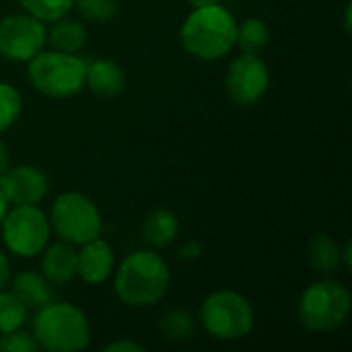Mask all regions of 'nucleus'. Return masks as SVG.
Segmentation results:
<instances>
[{
    "mask_svg": "<svg viewBox=\"0 0 352 352\" xmlns=\"http://www.w3.org/2000/svg\"><path fill=\"white\" fill-rule=\"evenodd\" d=\"M2 241L6 250L19 258L39 256L50 239V219L35 204H19L6 212L2 225Z\"/></svg>",
    "mask_w": 352,
    "mask_h": 352,
    "instance_id": "nucleus-8",
    "label": "nucleus"
},
{
    "mask_svg": "<svg viewBox=\"0 0 352 352\" xmlns=\"http://www.w3.org/2000/svg\"><path fill=\"white\" fill-rule=\"evenodd\" d=\"M113 266H116V256L111 245L97 237L93 241L82 243L76 262V276H80L89 285H101L111 276Z\"/></svg>",
    "mask_w": 352,
    "mask_h": 352,
    "instance_id": "nucleus-12",
    "label": "nucleus"
},
{
    "mask_svg": "<svg viewBox=\"0 0 352 352\" xmlns=\"http://www.w3.org/2000/svg\"><path fill=\"white\" fill-rule=\"evenodd\" d=\"M8 278H10V262H8L6 254L0 252V291L6 287Z\"/></svg>",
    "mask_w": 352,
    "mask_h": 352,
    "instance_id": "nucleus-28",
    "label": "nucleus"
},
{
    "mask_svg": "<svg viewBox=\"0 0 352 352\" xmlns=\"http://www.w3.org/2000/svg\"><path fill=\"white\" fill-rule=\"evenodd\" d=\"M33 338L50 352H78L91 340L89 320L72 303L47 301L33 318Z\"/></svg>",
    "mask_w": 352,
    "mask_h": 352,
    "instance_id": "nucleus-3",
    "label": "nucleus"
},
{
    "mask_svg": "<svg viewBox=\"0 0 352 352\" xmlns=\"http://www.w3.org/2000/svg\"><path fill=\"white\" fill-rule=\"evenodd\" d=\"M12 293L27 309H39L47 301H52L50 283L39 272H19L12 283Z\"/></svg>",
    "mask_w": 352,
    "mask_h": 352,
    "instance_id": "nucleus-16",
    "label": "nucleus"
},
{
    "mask_svg": "<svg viewBox=\"0 0 352 352\" xmlns=\"http://www.w3.org/2000/svg\"><path fill=\"white\" fill-rule=\"evenodd\" d=\"M37 349L39 344L35 342V338L21 330L0 334V352H35Z\"/></svg>",
    "mask_w": 352,
    "mask_h": 352,
    "instance_id": "nucleus-25",
    "label": "nucleus"
},
{
    "mask_svg": "<svg viewBox=\"0 0 352 352\" xmlns=\"http://www.w3.org/2000/svg\"><path fill=\"white\" fill-rule=\"evenodd\" d=\"M352 309L349 289L338 280H318L299 299V320L309 332H334L344 326Z\"/></svg>",
    "mask_w": 352,
    "mask_h": 352,
    "instance_id": "nucleus-5",
    "label": "nucleus"
},
{
    "mask_svg": "<svg viewBox=\"0 0 352 352\" xmlns=\"http://www.w3.org/2000/svg\"><path fill=\"white\" fill-rule=\"evenodd\" d=\"M6 212H8V202H6V198L0 194V225H2V221H4V217H6Z\"/></svg>",
    "mask_w": 352,
    "mask_h": 352,
    "instance_id": "nucleus-31",
    "label": "nucleus"
},
{
    "mask_svg": "<svg viewBox=\"0 0 352 352\" xmlns=\"http://www.w3.org/2000/svg\"><path fill=\"white\" fill-rule=\"evenodd\" d=\"M159 330L167 340H173V342L186 340L194 334V318L182 309L167 311L159 322Z\"/></svg>",
    "mask_w": 352,
    "mask_h": 352,
    "instance_id": "nucleus-22",
    "label": "nucleus"
},
{
    "mask_svg": "<svg viewBox=\"0 0 352 352\" xmlns=\"http://www.w3.org/2000/svg\"><path fill=\"white\" fill-rule=\"evenodd\" d=\"M268 85H270V70L258 54L243 52L239 58H235L229 64L225 87L233 103L241 107L256 105L268 91Z\"/></svg>",
    "mask_w": 352,
    "mask_h": 352,
    "instance_id": "nucleus-10",
    "label": "nucleus"
},
{
    "mask_svg": "<svg viewBox=\"0 0 352 352\" xmlns=\"http://www.w3.org/2000/svg\"><path fill=\"white\" fill-rule=\"evenodd\" d=\"M171 283L165 260L148 250L132 252L116 270L113 291L128 307H153L159 303Z\"/></svg>",
    "mask_w": 352,
    "mask_h": 352,
    "instance_id": "nucleus-1",
    "label": "nucleus"
},
{
    "mask_svg": "<svg viewBox=\"0 0 352 352\" xmlns=\"http://www.w3.org/2000/svg\"><path fill=\"white\" fill-rule=\"evenodd\" d=\"M179 233V221L177 217L167 208H155L146 214L142 223V237L148 245L161 250L175 241Z\"/></svg>",
    "mask_w": 352,
    "mask_h": 352,
    "instance_id": "nucleus-15",
    "label": "nucleus"
},
{
    "mask_svg": "<svg viewBox=\"0 0 352 352\" xmlns=\"http://www.w3.org/2000/svg\"><path fill=\"white\" fill-rule=\"evenodd\" d=\"M8 163H10V157H8V148L4 142H0V175L8 169Z\"/></svg>",
    "mask_w": 352,
    "mask_h": 352,
    "instance_id": "nucleus-29",
    "label": "nucleus"
},
{
    "mask_svg": "<svg viewBox=\"0 0 352 352\" xmlns=\"http://www.w3.org/2000/svg\"><path fill=\"white\" fill-rule=\"evenodd\" d=\"M179 41L198 60H219L237 45V21L219 2L194 8L182 25Z\"/></svg>",
    "mask_w": 352,
    "mask_h": 352,
    "instance_id": "nucleus-2",
    "label": "nucleus"
},
{
    "mask_svg": "<svg viewBox=\"0 0 352 352\" xmlns=\"http://www.w3.org/2000/svg\"><path fill=\"white\" fill-rule=\"evenodd\" d=\"M47 31L31 14H10L0 21V56L12 62H29L43 50Z\"/></svg>",
    "mask_w": 352,
    "mask_h": 352,
    "instance_id": "nucleus-9",
    "label": "nucleus"
},
{
    "mask_svg": "<svg viewBox=\"0 0 352 352\" xmlns=\"http://www.w3.org/2000/svg\"><path fill=\"white\" fill-rule=\"evenodd\" d=\"M47 175L33 165H19L0 175V194L14 206L41 202L47 194Z\"/></svg>",
    "mask_w": 352,
    "mask_h": 352,
    "instance_id": "nucleus-11",
    "label": "nucleus"
},
{
    "mask_svg": "<svg viewBox=\"0 0 352 352\" xmlns=\"http://www.w3.org/2000/svg\"><path fill=\"white\" fill-rule=\"evenodd\" d=\"M47 41L58 52L76 54L87 41V29L80 21H72V19L62 16V19L54 21V25L47 33Z\"/></svg>",
    "mask_w": 352,
    "mask_h": 352,
    "instance_id": "nucleus-17",
    "label": "nucleus"
},
{
    "mask_svg": "<svg viewBox=\"0 0 352 352\" xmlns=\"http://www.w3.org/2000/svg\"><path fill=\"white\" fill-rule=\"evenodd\" d=\"M27 76L35 91L54 99H68L85 89L87 62L70 52H37L27 64Z\"/></svg>",
    "mask_w": 352,
    "mask_h": 352,
    "instance_id": "nucleus-4",
    "label": "nucleus"
},
{
    "mask_svg": "<svg viewBox=\"0 0 352 352\" xmlns=\"http://www.w3.org/2000/svg\"><path fill=\"white\" fill-rule=\"evenodd\" d=\"M85 87L99 97H118L126 89V72L113 60H95L87 64Z\"/></svg>",
    "mask_w": 352,
    "mask_h": 352,
    "instance_id": "nucleus-14",
    "label": "nucleus"
},
{
    "mask_svg": "<svg viewBox=\"0 0 352 352\" xmlns=\"http://www.w3.org/2000/svg\"><path fill=\"white\" fill-rule=\"evenodd\" d=\"M194 8H200V6H210V4H217L219 0H188Z\"/></svg>",
    "mask_w": 352,
    "mask_h": 352,
    "instance_id": "nucleus-32",
    "label": "nucleus"
},
{
    "mask_svg": "<svg viewBox=\"0 0 352 352\" xmlns=\"http://www.w3.org/2000/svg\"><path fill=\"white\" fill-rule=\"evenodd\" d=\"M50 227L72 245H82L101 235L103 221L95 202L80 192H64L56 198L50 212Z\"/></svg>",
    "mask_w": 352,
    "mask_h": 352,
    "instance_id": "nucleus-7",
    "label": "nucleus"
},
{
    "mask_svg": "<svg viewBox=\"0 0 352 352\" xmlns=\"http://www.w3.org/2000/svg\"><path fill=\"white\" fill-rule=\"evenodd\" d=\"M21 111H23L21 93L8 82H0V132L8 130L19 120Z\"/></svg>",
    "mask_w": 352,
    "mask_h": 352,
    "instance_id": "nucleus-23",
    "label": "nucleus"
},
{
    "mask_svg": "<svg viewBox=\"0 0 352 352\" xmlns=\"http://www.w3.org/2000/svg\"><path fill=\"white\" fill-rule=\"evenodd\" d=\"M200 322L204 330L225 342L245 338L256 324L252 303L235 291H214L200 307Z\"/></svg>",
    "mask_w": 352,
    "mask_h": 352,
    "instance_id": "nucleus-6",
    "label": "nucleus"
},
{
    "mask_svg": "<svg viewBox=\"0 0 352 352\" xmlns=\"http://www.w3.org/2000/svg\"><path fill=\"white\" fill-rule=\"evenodd\" d=\"M344 27L346 31H351V4H346V10H344Z\"/></svg>",
    "mask_w": 352,
    "mask_h": 352,
    "instance_id": "nucleus-33",
    "label": "nucleus"
},
{
    "mask_svg": "<svg viewBox=\"0 0 352 352\" xmlns=\"http://www.w3.org/2000/svg\"><path fill=\"white\" fill-rule=\"evenodd\" d=\"M270 29L262 19H245L241 25H237V43L248 54H258L268 45Z\"/></svg>",
    "mask_w": 352,
    "mask_h": 352,
    "instance_id": "nucleus-19",
    "label": "nucleus"
},
{
    "mask_svg": "<svg viewBox=\"0 0 352 352\" xmlns=\"http://www.w3.org/2000/svg\"><path fill=\"white\" fill-rule=\"evenodd\" d=\"M200 254H202V245L198 243V241H188L186 245H182L179 248V260H184V262H192V260H198L200 258Z\"/></svg>",
    "mask_w": 352,
    "mask_h": 352,
    "instance_id": "nucleus-27",
    "label": "nucleus"
},
{
    "mask_svg": "<svg viewBox=\"0 0 352 352\" xmlns=\"http://www.w3.org/2000/svg\"><path fill=\"white\" fill-rule=\"evenodd\" d=\"M309 262L318 272L332 274L342 264V250L330 235L318 233L309 241Z\"/></svg>",
    "mask_w": 352,
    "mask_h": 352,
    "instance_id": "nucleus-18",
    "label": "nucleus"
},
{
    "mask_svg": "<svg viewBox=\"0 0 352 352\" xmlns=\"http://www.w3.org/2000/svg\"><path fill=\"white\" fill-rule=\"evenodd\" d=\"M76 262L78 252L72 243H54L41 258V274L50 285H68L76 278Z\"/></svg>",
    "mask_w": 352,
    "mask_h": 352,
    "instance_id": "nucleus-13",
    "label": "nucleus"
},
{
    "mask_svg": "<svg viewBox=\"0 0 352 352\" xmlns=\"http://www.w3.org/2000/svg\"><path fill=\"white\" fill-rule=\"evenodd\" d=\"M76 10L87 19V21H97L105 23L118 14V0H74Z\"/></svg>",
    "mask_w": 352,
    "mask_h": 352,
    "instance_id": "nucleus-24",
    "label": "nucleus"
},
{
    "mask_svg": "<svg viewBox=\"0 0 352 352\" xmlns=\"http://www.w3.org/2000/svg\"><path fill=\"white\" fill-rule=\"evenodd\" d=\"M342 262H344V268H346V270H351V268H352V248H351V243H346V245H344V250H342Z\"/></svg>",
    "mask_w": 352,
    "mask_h": 352,
    "instance_id": "nucleus-30",
    "label": "nucleus"
},
{
    "mask_svg": "<svg viewBox=\"0 0 352 352\" xmlns=\"http://www.w3.org/2000/svg\"><path fill=\"white\" fill-rule=\"evenodd\" d=\"M19 2L27 14L39 19L41 23H54L62 19L74 6V0H19Z\"/></svg>",
    "mask_w": 352,
    "mask_h": 352,
    "instance_id": "nucleus-20",
    "label": "nucleus"
},
{
    "mask_svg": "<svg viewBox=\"0 0 352 352\" xmlns=\"http://www.w3.org/2000/svg\"><path fill=\"white\" fill-rule=\"evenodd\" d=\"M27 320V307L14 293L0 291V334L21 330Z\"/></svg>",
    "mask_w": 352,
    "mask_h": 352,
    "instance_id": "nucleus-21",
    "label": "nucleus"
},
{
    "mask_svg": "<svg viewBox=\"0 0 352 352\" xmlns=\"http://www.w3.org/2000/svg\"><path fill=\"white\" fill-rule=\"evenodd\" d=\"M105 352H144V346L138 344V342H132V340H116L111 344H107Z\"/></svg>",
    "mask_w": 352,
    "mask_h": 352,
    "instance_id": "nucleus-26",
    "label": "nucleus"
}]
</instances>
